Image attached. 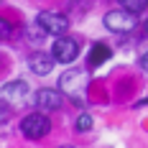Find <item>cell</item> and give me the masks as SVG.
I'll use <instances>...</instances> for the list:
<instances>
[{
    "label": "cell",
    "instance_id": "1",
    "mask_svg": "<svg viewBox=\"0 0 148 148\" xmlns=\"http://www.w3.org/2000/svg\"><path fill=\"white\" fill-rule=\"evenodd\" d=\"M51 130V120L46 118V112H31L21 120V133L26 138H44L46 133Z\"/></svg>",
    "mask_w": 148,
    "mask_h": 148
},
{
    "label": "cell",
    "instance_id": "2",
    "mask_svg": "<svg viewBox=\"0 0 148 148\" xmlns=\"http://www.w3.org/2000/svg\"><path fill=\"white\" fill-rule=\"evenodd\" d=\"M59 87L64 89V95H69L77 105H82V89L87 87V77L84 72H79V69H72V72H64L59 79Z\"/></svg>",
    "mask_w": 148,
    "mask_h": 148
},
{
    "label": "cell",
    "instance_id": "3",
    "mask_svg": "<svg viewBox=\"0 0 148 148\" xmlns=\"http://www.w3.org/2000/svg\"><path fill=\"white\" fill-rule=\"evenodd\" d=\"M36 23L41 26L44 33H51V36H61L66 26H69V21H66V15L64 13H54V10H41L38 18H36Z\"/></svg>",
    "mask_w": 148,
    "mask_h": 148
},
{
    "label": "cell",
    "instance_id": "4",
    "mask_svg": "<svg viewBox=\"0 0 148 148\" xmlns=\"http://www.w3.org/2000/svg\"><path fill=\"white\" fill-rule=\"evenodd\" d=\"M135 26V13H128V10H110L105 13V28H110L112 33H125Z\"/></svg>",
    "mask_w": 148,
    "mask_h": 148
},
{
    "label": "cell",
    "instance_id": "5",
    "mask_svg": "<svg viewBox=\"0 0 148 148\" xmlns=\"http://www.w3.org/2000/svg\"><path fill=\"white\" fill-rule=\"evenodd\" d=\"M51 54H54V59L61 61V64H72V61L79 56V46H77V41H74V38L61 36V38H56V41H54Z\"/></svg>",
    "mask_w": 148,
    "mask_h": 148
},
{
    "label": "cell",
    "instance_id": "6",
    "mask_svg": "<svg viewBox=\"0 0 148 148\" xmlns=\"http://www.w3.org/2000/svg\"><path fill=\"white\" fill-rule=\"evenodd\" d=\"M61 105H64V97H61L56 89H38L36 92V107L38 110L54 112V110H59Z\"/></svg>",
    "mask_w": 148,
    "mask_h": 148
},
{
    "label": "cell",
    "instance_id": "7",
    "mask_svg": "<svg viewBox=\"0 0 148 148\" xmlns=\"http://www.w3.org/2000/svg\"><path fill=\"white\" fill-rule=\"evenodd\" d=\"M54 64H56V59H54V54H44V51H36V54H31L28 56V66L33 74H49L51 69H54Z\"/></svg>",
    "mask_w": 148,
    "mask_h": 148
},
{
    "label": "cell",
    "instance_id": "8",
    "mask_svg": "<svg viewBox=\"0 0 148 148\" xmlns=\"http://www.w3.org/2000/svg\"><path fill=\"white\" fill-rule=\"evenodd\" d=\"M28 95V84L23 79H10L0 87V97L3 100H23Z\"/></svg>",
    "mask_w": 148,
    "mask_h": 148
},
{
    "label": "cell",
    "instance_id": "9",
    "mask_svg": "<svg viewBox=\"0 0 148 148\" xmlns=\"http://www.w3.org/2000/svg\"><path fill=\"white\" fill-rule=\"evenodd\" d=\"M110 59V49L105 44H95L92 46V51H89V66H100L102 61Z\"/></svg>",
    "mask_w": 148,
    "mask_h": 148
},
{
    "label": "cell",
    "instance_id": "10",
    "mask_svg": "<svg viewBox=\"0 0 148 148\" xmlns=\"http://www.w3.org/2000/svg\"><path fill=\"white\" fill-rule=\"evenodd\" d=\"M118 5L123 10H128V13H143L148 0H118Z\"/></svg>",
    "mask_w": 148,
    "mask_h": 148
},
{
    "label": "cell",
    "instance_id": "11",
    "mask_svg": "<svg viewBox=\"0 0 148 148\" xmlns=\"http://www.w3.org/2000/svg\"><path fill=\"white\" fill-rule=\"evenodd\" d=\"M92 125H95V120H92V115H89V112H82V115L77 118V123H74V128H77L79 133H87V130H92Z\"/></svg>",
    "mask_w": 148,
    "mask_h": 148
},
{
    "label": "cell",
    "instance_id": "12",
    "mask_svg": "<svg viewBox=\"0 0 148 148\" xmlns=\"http://www.w3.org/2000/svg\"><path fill=\"white\" fill-rule=\"evenodd\" d=\"M10 36H13V26H10V21L0 18V38H10Z\"/></svg>",
    "mask_w": 148,
    "mask_h": 148
},
{
    "label": "cell",
    "instance_id": "13",
    "mask_svg": "<svg viewBox=\"0 0 148 148\" xmlns=\"http://www.w3.org/2000/svg\"><path fill=\"white\" fill-rule=\"evenodd\" d=\"M10 112H13V110H10L8 105H3V102H0V125H3V123H8V118H10Z\"/></svg>",
    "mask_w": 148,
    "mask_h": 148
},
{
    "label": "cell",
    "instance_id": "14",
    "mask_svg": "<svg viewBox=\"0 0 148 148\" xmlns=\"http://www.w3.org/2000/svg\"><path fill=\"white\" fill-rule=\"evenodd\" d=\"M140 66H143V69H146V72H148V51H146V54H143V56H140Z\"/></svg>",
    "mask_w": 148,
    "mask_h": 148
},
{
    "label": "cell",
    "instance_id": "15",
    "mask_svg": "<svg viewBox=\"0 0 148 148\" xmlns=\"http://www.w3.org/2000/svg\"><path fill=\"white\" fill-rule=\"evenodd\" d=\"M56 148H74V146H56Z\"/></svg>",
    "mask_w": 148,
    "mask_h": 148
},
{
    "label": "cell",
    "instance_id": "16",
    "mask_svg": "<svg viewBox=\"0 0 148 148\" xmlns=\"http://www.w3.org/2000/svg\"><path fill=\"white\" fill-rule=\"evenodd\" d=\"M146 33H148V21H146Z\"/></svg>",
    "mask_w": 148,
    "mask_h": 148
}]
</instances>
